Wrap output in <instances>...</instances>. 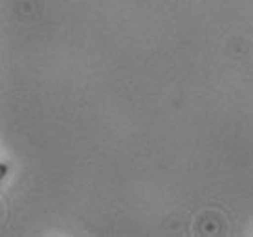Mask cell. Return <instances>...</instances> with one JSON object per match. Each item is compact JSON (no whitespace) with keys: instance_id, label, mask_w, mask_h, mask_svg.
Masks as SVG:
<instances>
[{"instance_id":"obj_1","label":"cell","mask_w":253,"mask_h":237,"mask_svg":"<svg viewBox=\"0 0 253 237\" xmlns=\"http://www.w3.org/2000/svg\"><path fill=\"white\" fill-rule=\"evenodd\" d=\"M7 164H0V179H6V175H7Z\"/></svg>"}]
</instances>
